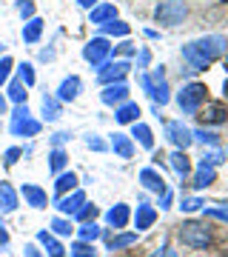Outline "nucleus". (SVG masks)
Wrapping results in <instances>:
<instances>
[{
  "mask_svg": "<svg viewBox=\"0 0 228 257\" xmlns=\"http://www.w3.org/2000/svg\"><path fill=\"white\" fill-rule=\"evenodd\" d=\"M37 243L46 248V254H49V257H63L66 254L63 243H60L52 231H37Z\"/></svg>",
  "mask_w": 228,
  "mask_h": 257,
  "instance_id": "obj_18",
  "label": "nucleus"
},
{
  "mask_svg": "<svg viewBox=\"0 0 228 257\" xmlns=\"http://www.w3.org/2000/svg\"><path fill=\"white\" fill-rule=\"evenodd\" d=\"M9 100L26 103V86H23L20 80H12V83H9Z\"/></svg>",
  "mask_w": 228,
  "mask_h": 257,
  "instance_id": "obj_37",
  "label": "nucleus"
},
{
  "mask_svg": "<svg viewBox=\"0 0 228 257\" xmlns=\"http://www.w3.org/2000/svg\"><path fill=\"white\" fill-rule=\"evenodd\" d=\"M80 89H83V80L77 77V74H69L60 86H57V100L60 103H72L77 94H80Z\"/></svg>",
  "mask_w": 228,
  "mask_h": 257,
  "instance_id": "obj_14",
  "label": "nucleus"
},
{
  "mask_svg": "<svg viewBox=\"0 0 228 257\" xmlns=\"http://www.w3.org/2000/svg\"><path fill=\"white\" fill-rule=\"evenodd\" d=\"M222 52H225V37L208 35V37H200V40L185 43L182 46V60L191 66V69H208Z\"/></svg>",
  "mask_w": 228,
  "mask_h": 257,
  "instance_id": "obj_1",
  "label": "nucleus"
},
{
  "mask_svg": "<svg viewBox=\"0 0 228 257\" xmlns=\"http://www.w3.org/2000/svg\"><path fill=\"white\" fill-rule=\"evenodd\" d=\"M6 243H9V231H6V226L0 220V246H6Z\"/></svg>",
  "mask_w": 228,
  "mask_h": 257,
  "instance_id": "obj_52",
  "label": "nucleus"
},
{
  "mask_svg": "<svg viewBox=\"0 0 228 257\" xmlns=\"http://www.w3.org/2000/svg\"><path fill=\"white\" fill-rule=\"evenodd\" d=\"M0 132H3V126H0Z\"/></svg>",
  "mask_w": 228,
  "mask_h": 257,
  "instance_id": "obj_58",
  "label": "nucleus"
},
{
  "mask_svg": "<svg viewBox=\"0 0 228 257\" xmlns=\"http://www.w3.org/2000/svg\"><path fill=\"white\" fill-rule=\"evenodd\" d=\"M197 117H200L205 126H219V123L228 120V109L222 106V103H202Z\"/></svg>",
  "mask_w": 228,
  "mask_h": 257,
  "instance_id": "obj_10",
  "label": "nucleus"
},
{
  "mask_svg": "<svg viewBox=\"0 0 228 257\" xmlns=\"http://www.w3.org/2000/svg\"><path fill=\"white\" fill-rule=\"evenodd\" d=\"M77 3H80L83 9H94L97 6V0H77Z\"/></svg>",
  "mask_w": 228,
  "mask_h": 257,
  "instance_id": "obj_53",
  "label": "nucleus"
},
{
  "mask_svg": "<svg viewBox=\"0 0 228 257\" xmlns=\"http://www.w3.org/2000/svg\"><path fill=\"white\" fill-rule=\"evenodd\" d=\"M225 69H228V57H225Z\"/></svg>",
  "mask_w": 228,
  "mask_h": 257,
  "instance_id": "obj_57",
  "label": "nucleus"
},
{
  "mask_svg": "<svg viewBox=\"0 0 228 257\" xmlns=\"http://www.w3.org/2000/svg\"><path fill=\"white\" fill-rule=\"evenodd\" d=\"M40 120L32 117V111H29L26 103H18V109L12 111V135L15 138H35L40 135Z\"/></svg>",
  "mask_w": 228,
  "mask_h": 257,
  "instance_id": "obj_3",
  "label": "nucleus"
},
{
  "mask_svg": "<svg viewBox=\"0 0 228 257\" xmlns=\"http://www.w3.org/2000/svg\"><path fill=\"white\" fill-rule=\"evenodd\" d=\"M128 220H131V209H128V203H117V206L109 209V214H106V223H109L111 229H123Z\"/></svg>",
  "mask_w": 228,
  "mask_h": 257,
  "instance_id": "obj_17",
  "label": "nucleus"
},
{
  "mask_svg": "<svg viewBox=\"0 0 228 257\" xmlns=\"http://www.w3.org/2000/svg\"><path fill=\"white\" fill-rule=\"evenodd\" d=\"M66 163H69V155H66L63 149L57 146V149H52V155H49V169L55 172V175H60L66 169Z\"/></svg>",
  "mask_w": 228,
  "mask_h": 257,
  "instance_id": "obj_31",
  "label": "nucleus"
},
{
  "mask_svg": "<svg viewBox=\"0 0 228 257\" xmlns=\"http://www.w3.org/2000/svg\"><path fill=\"white\" fill-rule=\"evenodd\" d=\"M20 157H23V149H18V146H15V149H9V152L3 155V166H9V169H12V166L18 163Z\"/></svg>",
  "mask_w": 228,
  "mask_h": 257,
  "instance_id": "obj_42",
  "label": "nucleus"
},
{
  "mask_svg": "<svg viewBox=\"0 0 228 257\" xmlns=\"http://www.w3.org/2000/svg\"><path fill=\"white\" fill-rule=\"evenodd\" d=\"M74 189H77V175H74V172H60V175H57V180H55L57 197H63V194L74 192Z\"/></svg>",
  "mask_w": 228,
  "mask_h": 257,
  "instance_id": "obj_24",
  "label": "nucleus"
},
{
  "mask_svg": "<svg viewBox=\"0 0 228 257\" xmlns=\"http://www.w3.org/2000/svg\"><path fill=\"white\" fill-rule=\"evenodd\" d=\"M23 257H46V254H40V248H37L35 243H29V246L23 248Z\"/></svg>",
  "mask_w": 228,
  "mask_h": 257,
  "instance_id": "obj_50",
  "label": "nucleus"
},
{
  "mask_svg": "<svg viewBox=\"0 0 228 257\" xmlns=\"http://www.w3.org/2000/svg\"><path fill=\"white\" fill-rule=\"evenodd\" d=\"M83 203H86V194H83L80 189H74V192L63 194V197H57V211H60V214H69V217H74V214L80 211Z\"/></svg>",
  "mask_w": 228,
  "mask_h": 257,
  "instance_id": "obj_12",
  "label": "nucleus"
},
{
  "mask_svg": "<svg viewBox=\"0 0 228 257\" xmlns=\"http://www.w3.org/2000/svg\"><path fill=\"white\" fill-rule=\"evenodd\" d=\"M20 194H23L26 206H32V209H46V206H49L46 189H40V186H35V183H23L20 186Z\"/></svg>",
  "mask_w": 228,
  "mask_h": 257,
  "instance_id": "obj_11",
  "label": "nucleus"
},
{
  "mask_svg": "<svg viewBox=\"0 0 228 257\" xmlns=\"http://www.w3.org/2000/svg\"><path fill=\"white\" fill-rule=\"evenodd\" d=\"M18 12H20V18L32 20L35 18V3L32 0H18Z\"/></svg>",
  "mask_w": 228,
  "mask_h": 257,
  "instance_id": "obj_40",
  "label": "nucleus"
},
{
  "mask_svg": "<svg viewBox=\"0 0 228 257\" xmlns=\"http://www.w3.org/2000/svg\"><path fill=\"white\" fill-rule=\"evenodd\" d=\"M86 146H89L91 152H106V149H109L100 138H97V135H89V138H86Z\"/></svg>",
  "mask_w": 228,
  "mask_h": 257,
  "instance_id": "obj_46",
  "label": "nucleus"
},
{
  "mask_svg": "<svg viewBox=\"0 0 228 257\" xmlns=\"http://www.w3.org/2000/svg\"><path fill=\"white\" fill-rule=\"evenodd\" d=\"M111 149L117 152L120 157H126V160H131L134 157V140L128 138V135H111Z\"/></svg>",
  "mask_w": 228,
  "mask_h": 257,
  "instance_id": "obj_20",
  "label": "nucleus"
},
{
  "mask_svg": "<svg viewBox=\"0 0 228 257\" xmlns=\"http://www.w3.org/2000/svg\"><path fill=\"white\" fill-rule=\"evenodd\" d=\"M137 243V231H126V234H117V237H109V251H120V248H128Z\"/></svg>",
  "mask_w": 228,
  "mask_h": 257,
  "instance_id": "obj_27",
  "label": "nucleus"
},
{
  "mask_svg": "<svg viewBox=\"0 0 228 257\" xmlns=\"http://www.w3.org/2000/svg\"><path fill=\"white\" fill-rule=\"evenodd\" d=\"M69 254H72V257H97V251H94V246H91V243H83V240H77V243L69 248Z\"/></svg>",
  "mask_w": 228,
  "mask_h": 257,
  "instance_id": "obj_35",
  "label": "nucleus"
},
{
  "mask_svg": "<svg viewBox=\"0 0 228 257\" xmlns=\"http://www.w3.org/2000/svg\"><path fill=\"white\" fill-rule=\"evenodd\" d=\"M205 97H208V89H205L202 83H188V86H182V92L177 94V106H180V111H185V114H197L200 106L205 103Z\"/></svg>",
  "mask_w": 228,
  "mask_h": 257,
  "instance_id": "obj_5",
  "label": "nucleus"
},
{
  "mask_svg": "<svg viewBox=\"0 0 228 257\" xmlns=\"http://www.w3.org/2000/svg\"><path fill=\"white\" fill-rule=\"evenodd\" d=\"M40 35H43V20L32 18L26 26H23V40H26V43H37V40H40Z\"/></svg>",
  "mask_w": 228,
  "mask_h": 257,
  "instance_id": "obj_28",
  "label": "nucleus"
},
{
  "mask_svg": "<svg viewBox=\"0 0 228 257\" xmlns=\"http://www.w3.org/2000/svg\"><path fill=\"white\" fill-rule=\"evenodd\" d=\"M12 57H0V86L3 83H9V74H12Z\"/></svg>",
  "mask_w": 228,
  "mask_h": 257,
  "instance_id": "obj_39",
  "label": "nucleus"
},
{
  "mask_svg": "<svg viewBox=\"0 0 228 257\" xmlns=\"http://www.w3.org/2000/svg\"><path fill=\"white\" fill-rule=\"evenodd\" d=\"M140 83H143V89L148 92V97L157 103V106H165V103L171 100V94H168V83H165V72L163 66L160 69H154L151 74H143L140 77Z\"/></svg>",
  "mask_w": 228,
  "mask_h": 257,
  "instance_id": "obj_4",
  "label": "nucleus"
},
{
  "mask_svg": "<svg viewBox=\"0 0 228 257\" xmlns=\"http://www.w3.org/2000/svg\"><path fill=\"white\" fill-rule=\"evenodd\" d=\"M3 52H6V46H3V43H0V55H3Z\"/></svg>",
  "mask_w": 228,
  "mask_h": 257,
  "instance_id": "obj_56",
  "label": "nucleus"
},
{
  "mask_svg": "<svg viewBox=\"0 0 228 257\" xmlns=\"http://www.w3.org/2000/svg\"><path fill=\"white\" fill-rule=\"evenodd\" d=\"M177 237H180L182 246H188V248H208L214 243L208 226L205 223H197V220L182 223L180 229H177Z\"/></svg>",
  "mask_w": 228,
  "mask_h": 257,
  "instance_id": "obj_2",
  "label": "nucleus"
},
{
  "mask_svg": "<svg viewBox=\"0 0 228 257\" xmlns=\"http://www.w3.org/2000/svg\"><path fill=\"white\" fill-rule=\"evenodd\" d=\"M72 231H74L72 220H66V217H55V220H52V234H57V237H69Z\"/></svg>",
  "mask_w": 228,
  "mask_h": 257,
  "instance_id": "obj_33",
  "label": "nucleus"
},
{
  "mask_svg": "<svg viewBox=\"0 0 228 257\" xmlns=\"http://www.w3.org/2000/svg\"><path fill=\"white\" fill-rule=\"evenodd\" d=\"M205 203L200 200V197H182V203H180V209L182 211H197V209H202Z\"/></svg>",
  "mask_w": 228,
  "mask_h": 257,
  "instance_id": "obj_41",
  "label": "nucleus"
},
{
  "mask_svg": "<svg viewBox=\"0 0 228 257\" xmlns=\"http://www.w3.org/2000/svg\"><path fill=\"white\" fill-rule=\"evenodd\" d=\"M74 217H77L80 223H89V220H94V217H97V206H94V203H83V206H80V211H77Z\"/></svg>",
  "mask_w": 228,
  "mask_h": 257,
  "instance_id": "obj_38",
  "label": "nucleus"
},
{
  "mask_svg": "<svg viewBox=\"0 0 228 257\" xmlns=\"http://www.w3.org/2000/svg\"><path fill=\"white\" fill-rule=\"evenodd\" d=\"M140 183L146 186L148 192H157V194L165 192V180L157 175L154 169H143V172H140Z\"/></svg>",
  "mask_w": 228,
  "mask_h": 257,
  "instance_id": "obj_21",
  "label": "nucleus"
},
{
  "mask_svg": "<svg viewBox=\"0 0 228 257\" xmlns=\"http://www.w3.org/2000/svg\"><path fill=\"white\" fill-rule=\"evenodd\" d=\"M114 55H120V57H131V55H137V46H134V43H128V40H123L120 46H114Z\"/></svg>",
  "mask_w": 228,
  "mask_h": 257,
  "instance_id": "obj_43",
  "label": "nucleus"
},
{
  "mask_svg": "<svg viewBox=\"0 0 228 257\" xmlns=\"http://www.w3.org/2000/svg\"><path fill=\"white\" fill-rule=\"evenodd\" d=\"M205 217L219 220V223H228V206H225V209H205Z\"/></svg>",
  "mask_w": 228,
  "mask_h": 257,
  "instance_id": "obj_45",
  "label": "nucleus"
},
{
  "mask_svg": "<svg viewBox=\"0 0 228 257\" xmlns=\"http://www.w3.org/2000/svg\"><path fill=\"white\" fill-rule=\"evenodd\" d=\"M165 138L171 140V143H174L177 149H182V152H185V149H188V146L194 143L191 128L182 126V120H168V123H165Z\"/></svg>",
  "mask_w": 228,
  "mask_h": 257,
  "instance_id": "obj_8",
  "label": "nucleus"
},
{
  "mask_svg": "<svg viewBox=\"0 0 228 257\" xmlns=\"http://www.w3.org/2000/svg\"><path fill=\"white\" fill-rule=\"evenodd\" d=\"M109 55H111V43L106 37H91L89 43L83 46V57H86L91 66H103Z\"/></svg>",
  "mask_w": 228,
  "mask_h": 257,
  "instance_id": "obj_7",
  "label": "nucleus"
},
{
  "mask_svg": "<svg viewBox=\"0 0 228 257\" xmlns=\"http://www.w3.org/2000/svg\"><path fill=\"white\" fill-rule=\"evenodd\" d=\"M131 138H137V143L143 149H154V135L146 123H131Z\"/></svg>",
  "mask_w": 228,
  "mask_h": 257,
  "instance_id": "obj_26",
  "label": "nucleus"
},
{
  "mask_svg": "<svg viewBox=\"0 0 228 257\" xmlns=\"http://www.w3.org/2000/svg\"><path fill=\"white\" fill-rule=\"evenodd\" d=\"M74 231H77V237H80L83 243H94V240H97V237H100V234H103V229H100V226H97V223H94V220L83 223L80 229H74Z\"/></svg>",
  "mask_w": 228,
  "mask_h": 257,
  "instance_id": "obj_29",
  "label": "nucleus"
},
{
  "mask_svg": "<svg viewBox=\"0 0 228 257\" xmlns=\"http://www.w3.org/2000/svg\"><path fill=\"white\" fill-rule=\"evenodd\" d=\"M168 163H171V169L182 177V180L191 175V160H188V155H185L182 149H177V152H174V155L168 157Z\"/></svg>",
  "mask_w": 228,
  "mask_h": 257,
  "instance_id": "obj_22",
  "label": "nucleus"
},
{
  "mask_svg": "<svg viewBox=\"0 0 228 257\" xmlns=\"http://www.w3.org/2000/svg\"><path fill=\"white\" fill-rule=\"evenodd\" d=\"M185 18H188V6L182 0H163L154 9V20L160 26H180Z\"/></svg>",
  "mask_w": 228,
  "mask_h": 257,
  "instance_id": "obj_6",
  "label": "nucleus"
},
{
  "mask_svg": "<svg viewBox=\"0 0 228 257\" xmlns=\"http://www.w3.org/2000/svg\"><path fill=\"white\" fill-rule=\"evenodd\" d=\"M66 140H72V132H57V135H55V138H52V146H63V143H66Z\"/></svg>",
  "mask_w": 228,
  "mask_h": 257,
  "instance_id": "obj_48",
  "label": "nucleus"
},
{
  "mask_svg": "<svg viewBox=\"0 0 228 257\" xmlns=\"http://www.w3.org/2000/svg\"><path fill=\"white\" fill-rule=\"evenodd\" d=\"M114 18H117V6L114 3H100V6L91 9V23H97V26H103V23H109Z\"/></svg>",
  "mask_w": 228,
  "mask_h": 257,
  "instance_id": "obj_23",
  "label": "nucleus"
},
{
  "mask_svg": "<svg viewBox=\"0 0 228 257\" xmlns=\"http://www.w3.org/2000/svg\"><path fill=\"white\" fill-rule=\"evenodd\" d=\"M128 60H117V63H103L100 69H97V80L103 83V86H109V83H117V80H123L128 74Z\"/></svg>",
  "mask_w": 228,
  "mask_h": 257,
  "instance_id": "obj_9",
  "label": "nucleus"
},
{
  "mask_svg": "<svg viewBox=\"0 0 228 257\" xmlns=\"http://www.w3.org/2000/svg\"><path fill=\"white\" fill-rule=\"evenodd\" d=\"M171 200H174V194L165 189V192L160 194V209H171Z\"/></svg>",
  "mask_w": 228,
  "mask_h": 257,
  "instance_id": "obj_49",
  "label": "nucleus"
},
{
  "mask_svg": "<svg viewBox=\"0 0 228 257\" xmlns=\"http://www.w3.org/2000/svg\"><path fill=\"white\" fill-rule=\"evenodd\" d=\"M103 35H111V37H126L128 32H131V26H128V23H123V20H109V23H103Z\"/></svg>",
  "mask_w": 228,
  "mask_h": 257,
  "instance_id": "obj_30",
  "label": "nucleus"
},
{
  "mask_svg": "<svg viewBox=\"0 0 228 257\" xmlns=\"http://www.w3.org/2000/svg\"><path fill=\"white\" fill-rule=\"evenodd\" d=\"M18 203H20V194L12 189V183L0 180V211H3V214H9V211L18 209Z\"/></svg>",
  "mask_w": 228,
  "mask_h": 257,
  "instance_id": "obj_15",
  "label": "nucleus"
},
{
  "mask_svg": "<svg viewBox=\"0 0 228 257\" xmlns=\"http://www.w3.org/2000/svg\"><path fill=\"white\" fill-rule=\"evenodd\" d=\"M148 60H151V52H148V49H140V55H137V69H146Z\"/></svg>",
  "mask_w": 228,
  "mask_h": 257,
  "instance_id": "obj_47",
  "label": "nucleus"
},
{
  "mask_svg": "<svg viewBox=\"0 0 228 257\" xmlns=\"http://www.w3.org/2000/svg\"><path fill=\"white\" fill-rule=\"evenodd\" d=\"M3 111H6V94L0 92V114H3Z\"/></svg>",
  "mask_w": 228,
  "mask_h": 257,
  "instance_id": "obj_54",
  "label": "nucleus"
},
{
  "mask_svg": "<svg viewBox=\"0 0 228 257\" xmlns=\"http://www.w3.org/2000/svg\"><path fill=\"white\" fill-rule=\"evenodd\" d=\"M114 117H117V123H137V117H140V106L137 103H120L117 111H114Z\"/></svg>",
  "mask_w": 228,
  "mask_h": 257,
  "instance_id": "obj_25",
  "label": "nucleus"
},
{
  "mask_svg": "<svg viewBox=\"0 0 228 257\" xmlns=\"http://www.w3.org/2000/svg\"><path fill=\"white\" fill-rule=\"evenodd\" d=\"M18 80L23 83L26 89H29V86H35V66H32V63H20L18 66Z\"/></svg>",
  "mask_w": 228,
  "mask_h": 257,
  "instance_id": "obj_34",
  "label": "nucleus"
},
{
  "mask_svg": "<svg viewBox=\"0 0 228 257\" xmlns=\"http://www.w3.org/2000/svg\"><path fill=\"white\" fill-rule=\"evenodd\" d=\"M100 100L106 103V106H120V103H126L128 100V86L123 80L109 83V86L100 92Z\"/></svg>",
  "mask_w": 228,
  "mask_h": 257,
  "instance_id": "obj_13",
  "label": "nucleus"
},
{
  "mask_svg": "<svg viewBox=\"0 0 228 257\" xmlns=\"http://www.w3.org/2000/svg\"><path fill=\"white\" fill-rule=\"evenodd\" d=\"M43 117L46 120H57L60 117V100L52 94H43Z\"/></svg>",
  "mask_w": 228,
  "mask_h": 257,
  "instance_id": "obj_32",
  "label": "nucleus"
},
{
  "mask_svg": "<svg viewBox=\"0 0 228 257\" xmlns=\"http://www.w3.org/2000/svg\"><path fill=\"white\" fill-rule=\"evenodd\" d=\"M225 157L228 155H222V152H208V155H202V163H208V166H214V169H217Z\"/></svg>",
  "mask_w": 228,
  "mask_h": 257,
  "instance_id": "obj_44",
  "label": "nucleus"
},
{
  "mask_svg": "<svg viewBox=\"0 0 228 257\" xmlns=\"http://www.w3.org/2000/svg\"><path fill=\"white\" fill-rule=\"evenodd\" d=\"M194 140H200L202 146H217L219 143V135H214V132H205V128H197V132H191Z\"/></svg>",
  "mask_w": 228,
  "mask_h": 257,
  "instance_id": "obj_36",
  "label": "nucleus"
},
{
  "mask_svg": "<svg viewBox=\"0 0 228 257\" xmlns=\"http://www.w3.org/2000/svg\"><path fill=\"white\" fill-rule=\"evenodd\" d=\"M154 257H180V254H177V251H174L171 246H163L160 251H154Z\"/></svg>",
  "mask_w": 228,
  "mask_h": 257,
  "instance_id": "obj_51",
  "label": "nucleus"
},
{
  "mask_svg": "<svg viewBox=\"0 0 228 257\" xmlns=\"http://www.w3.org/2000/svg\"><path fill=\"white\" fill-rule=\"evenodd\" d=\"M222 94H225V97H228V80H225V86H222Z\"/></svg>",
  "mask_w": 228,
  "mask_h": 257,
  "instance_id": "obj_55",
  "label": "nucleus"
},
{
  "mask_svg": "<svg viewBox=\"0 0 228 257\" xmlns=\"http://www.w3.org/2000/svg\"><path fill=\"white\" fill-rule=\"evenodd\" d=\"M154 220H157V209H154V206H148V203H140V206H137V214H134L137 231L148 229V226H151Z\"/></svg>",
  "mask_w": 228,
  "mask_h": 257,
  "instance_id": "obj_19",
  "label": "nucleus"
},
{
  "mask_svg": "<svg viewBox=\"0 0 228 257\" xmlns=\"http://www.w3.org/2000/svg\"><path fill=\"white\" fill-rule=\"evenodd\" d=\"M214 180H217V169H214V166H208V163H202V160H200L197 172H194L191 186H194V189H208V186L214 183Z\"/></svg>",
  "mask_w": 228,
  "mask_h": 257,
  "instance_id": "obj_16",
  "label": "nucleus"
}]
</instances>
